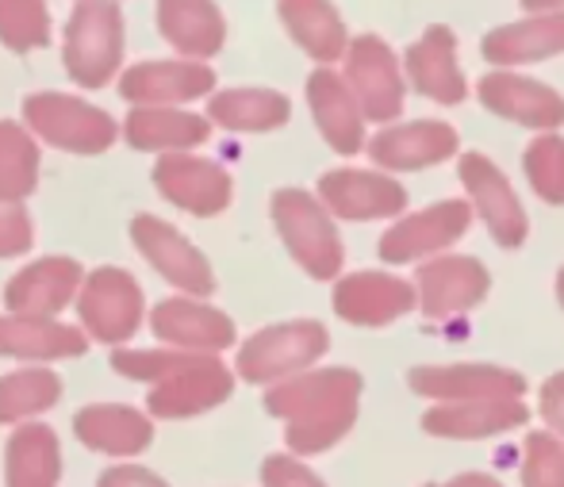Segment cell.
Segmentation results:
<instances>
[{"instance_id": "cell-8", "label": "cell", "mask_w": 564, "mask_h": 487, "mask_svg": "<svg viewBox=\"0 0 564 487\" xmlns=\"http://www.w3.org/2000/svg\"><path fill=\"white\" fill-rule=\"evenodd\" d=\"M235 391V372L216 354H193L173 372H165L158 385H150L147 407L154 419H193L212 407H219Z\"/></svg>"}, {"instance_id": "cell-24", "label": "cell", "mask_w": 564, "mask_h": 487, "mask_svg": "<svg viewBox=\"0 0 564 487\" xmlns=\"http://www.w3.org/2000/svg\"><path fill=\"white\" fill-rule=\"evenodd\" d=\"M85 284V269L74 258H43L31 261L28 269L8 281L4 303L12 307V315H46L58 318L62 307H69V300H77Z\"/></svg>"}, {"instance_id": "cell-40", "label": "cell", "mask_w": 564, "mask_h": 487, "mask_svg": "<svg viewBox=\"0 0 564 487\" xmlns=\"http://www.w3.org/2000/svg\"><path fill=\"white\" fill-rule=\"evenodd\" d=\"M538 411H542L545 426L564 442V372H553L542 385V391H538Z\"/></svg>"}, {"instance_id": "cell-16", "label": "cell", "mask_w": 564, "mask_h": 487, "mask_svg": "<svg viewBox=\"0 0 564 487\" xmlns=\"http://www.w3.org/2000/svg\"><path fill=\"white\" fill-rule=\"evenodd\" d=\"M216 89V69L208 62H139L119 77V93L134 108H177Z\"/></svg>"}, {"instance_id": "cell-36", "label": "cell", "mask_w": 564, "mask_h": 487, "mask_svg": "<svg viewBox=\"0 0 564 487\" xmlns=\"http://www.w3.org/2000/svg\"><path fill=\"white\" fill-rule=\"evenodd\" d=\"M527 181L545 204H564V139L553 131H542L522 154Z\"/></svg>"}, {"instance_id": "cell-35", "label": "cell", "mask_w": 564, "mask_h": 487, "mask_svg": "<svg viewBox=\"0 0 564 487\" xmlns=\"http://www.w3.org/2000/svg\"><path fill=\"white\" fill-rule=\"evenodd\" d=\"M0 43L15 54L39 51L51 43L46 0H0Z\"/></svg>"}, {"instance_id": "cell-15", "label": "cell", "mask_w": 564, "mask_h": 487, "mask_svg": "<svg viewBox=\"0 0 564 487\" xmlns=\"http://www.w3.org/2000/svg\"><path fill=\"white\" fill-rule=\"evenodd\" d=\"M476 97L499 119H511L534 131H557L564 123V97L545 82H534L514 69H491L476 82Z\"/></svg>"}, {"instance_id": "cell-19", "label": "cell", "mask_w": 564, "mask_h": 487, "mask_svg": "<svg viewBox=\"0 0 564 487\" xmlns=\"http://www.w3.org/2000/svg\"><path fill=\"white\" fill-rule=\"evenodd\" d=\"M530 422V407L522 396H484L460 399V403H438L423 414V430L431 437H453V442H480Z\"/></svg>"}, {"instance_id": "cell-4", "label": "cell", "mask_w": 564, "mask_h": 487, "mask_svg": "<svg viewBox=\"0 0 564 487\" xmlns=\"http://www.w3.org/2000/svg\"><path fill=\"white\" fill-rule=\"evenodd\" d=\"M330 338L327 326L315 318H292V323H276L258 331L242 349H238V377L250 385H276L296 372H307L323 354H327Z\"/></svg>"}, {"instance_id": "cell-13", "label": "cell", "mask_w": 564, "mask_h": 487, "mask_svg": "<svg viewBox=\"0 0 564 487\" xmlns=\"http://www.w3.org/2000/svg\"><path fill=\"white\" fill-rule=\"evenodd\" d=\"M154 185L173 207L188 215H204V219L224 215L230 207V196H235V185H230V173L224 165L188 154V150H173V154L158 158Z\"/></svg>"}, {"instance_id": "cell-44", "label": "cell", "mask_w": 564, "mask_h": 487, "mask_svg": "<svg viewBox=\"0 0 564 487\" xmlns=\"http://www.w3.org/2000/svg\"><path fill=\"white\" fill-rule=\"evenodd\" d=\"M557 300H561V307H564V266H561V273H557Z\"/></svg>"}, {"instance_id": "cell-1", "label": "cell", "mask_w": 564, "mask_h": 487, "mask_svg": "<svg viewBox=\"0 0 564 487\" xmlns=\"http://www.w3.org/2000/svg\"><path fill=\"white\" fill-rule=\"evenodd\" d=\"M361 403V377L354 369H307L276 380L265 411L284 422V442L296 457H315L354 430Z\"/></svg>"}, {"instance_id": "cell-12", "label": "cell", "mask_w": 564, "mask_h": 487, "mask_svg": "<svg viewBox=\"0 0 564 487\" xmlns=\"http://www.w3.org/2000/svg\"><path fill=\"white\" fill-rule=\"evenodd\" d=\"M419 311L431 323H449V318L468 315L473 307H480L484 295L491 292L488 269L476 258L465 253H438L419 269Z\"/></svg>"}, {"instance_id": "cell-25", "label": "cell", "mask_w": 564, "mask_h": 487, "mask_svg": "<svg viewBox=\"0 0 564 487\" xmlns=\"http://www.w3.org/2000/svg\"><path fill=\"white\" fill-rule=\"evenodd\" d=\"M484 62L496 69L530 66L553 54H564V12H527L522 20L491 28L480 43Z\"/></svg>"}, {"instance_id": "cell-31", "label": "cell", "mask_w": 564, "mask_h": 487, "mask_svg": "<svg viewBox=\"0 0 564 487\" xmlns=\"http://www.w3.org/2000/svg\"><path fill=\"white\" fill-rule=\"evenodd\" d=\"M8 487H58L62 480V445L51 426L31 422L8 437L4 450Z\"/></svg>"}, {"instance_id": "cell-43", "label": "cell", "mask_w": 564, "mask_h": 487, "mask_svg": "<svg viewBox=\"0 0 564 487\" xmlns=\"http://www.w3.org/2000/svg\"><path fill=\"white\" fill-rule=\"evenodd\" d=\"M527 12H564V0H522Z\"/></svg>"}, {"instance_id": "cell-33", "label": "cell", "mask_w": 564, "mask_h": 487, "mask_svg": "<svg viewBox=\"0 0 564 487\" xmlns=\"http://www.w3.org/2000/svg\"><path fill=\"white\" fill-rule=\"evenodd\" d=\"M62 399V377L54 369H20L0 377V426L51 411Z\"/></svg>"}, {"instance_id": "cell-27", "label": "cell", "mask_w": 564, "mask_h": 487, "mask_svg": "<svg viewBox=\"0 0 564 487\" xmlns=\"http://www.w3.org/2000/svg\"><path fill=\"white\" fill-rule=\"evenodd\" d=\"M158 31L177 54L208 62L224 51L227 20L216 0H158Z\"/></svg>"}, {"instance_id": "cell-23", "label": "cell", "mask_w": 564, "mask_h": 487, "mask_svg": "<svg viewBox=\"0 0 564 487\" xmlns=\"http://www.w3.org/2000/svg\"><path fill=\"white\" fill-rule=\"evenodd\" d=\"M307 108H312L315 127L330 150L349 158L365 147V111L349 89L346 74H335L330 66L315 69L307 77Z\"/></svg>"}, {"instance_id": "cell-10", "label": "cell", "mask_w": 564, "mask_h": 487, "mask_svg": "<svg viewBox=\"0 0 564 487\" xmlns=\"http://www.w3.org/2000/svg\"><path fill=\"white\" fill-rule=\"evenodd\" d=\"M473 204L468 199H438L415 215H403L380 238V258L388 266H408V261L438 258L473 227Z\"/></svg>"}, {"instance_id": "cell-29", "label": "cell", "mask_w": 564, "mask_h": 487, "mask_svg": "<svg viewBox=\"0 0 564 487\" xmlns=\"http://www.w3.org/2000/svg\"><path fill=\"white\" fill-rule=\"evenodd\" d=\"M276 15L307 58L323 62V66L346 58L349 31L330 0H276Z\"/></svg>"}, {"instance_id": "cell-45", "label": "cell", "mask_w": 564, "mask_h": 487, "mask_svg": "<svg viewBox=\"0 0 564 487\" xmlns=\"http://www.w3.org/2000/svg\"><path fill=\"white\" fill-rule=\"evenodd\" d=\"M426 487H431V484H426Z\"/></svg>"}, {"instance_id": "cell-6", "label": "cell", "mask_w": 564, "mask_h": 487, "mask_svg": "<svg viewBox=\"0 0 564 487\" xmlns=\"http://www.w3.org/2000/svg\"><path fill=\"white\" fill-rule=\"evenodd\" d=\"M77 315H82L89 338L119 346V342L134 338V331L147 318V303H142V289L127 269L105 266L85 277L82 292H77Z\"/></svg>"}, {"instance_id": "cell-14", "label": "cell", "mask_w": 564, "mask_h": 487, "mask_svg": "<svg viewBox=\"0 0 564 487\" xmlns=\"http://www.w3.org/2000/svg\"><path fill=\"white\" fill-rule=\"evenodd\" d=\"M319 199L330 215L349 223L392 219L408 207V188L380 170H330L319 177Z\"/></svg>"}, {"instance_id": "cell-34", "label": "cell", "mask_w": 564, "mask_h": 487, "mask_svg": "<svg viewBox=\"0 0 564 487\" xmlns=\"http://www.w3.org/2000/svg\"><path fill=\"white\" fill-rule=\"evenodd\" d=\"M39 185V147L28 127L0 119V199L23 204Z\"/></svg>"}, {"instance_id": "cell-39", "label": "cell", "mask_w": 564, "mask_h": 487, "mask_svg": "<svg viewBox=\"0 0 564 487\" xmlns=\"http://www.w3.org/2000/svg\"><path fill=\"white\" fill-rule=\"evenodd\" d=\"M261 484L265 487H327L312 468L300 465L296 457H284V453L265 457V465H261Z\"/></svg>"}, {"instance_id": "cell-5", "label": "cell", "mask_w": 564, "mask_h": 487, "mask_svg": "<svg viewBox=\"0 0 564 487\" xmlns=\"http://www.w3.org/2000/svg\"><path fill=\"white\" fill-rule=\"evenodd\" d=\"M23 123L51 147L85 158L105 154L119 134V123L105 108L66 97V93H35V97H28L23 100Z\"/></svg>"}, {"instance_id": "cell-17", "label": "cell", "mask_w": 564, "mask_h": 487, "mask_svg": "<svg viewBox=\"0 0 564 487\" xmlns=\"http://www.w3.org/2000/svg\"><path fill=\"white\" fill-rule=\"evenodd\" d=\"M365 147H369V158L380 170L415 173V170H431V165L449 162L460 150V139L442 119H415V123L384 127V131L372 134Z\"/></svg>"}, {"instance_id": "cell-7", "label": "cell", "mask_w": 564, "mask_h": 487, "mask_svg": "<svg viewBox=\"0 0 564 487\" xmlns=\"http://www.w3.org/2000/svg\"><path fill=\"white\" fill-rule=\"evenodd\" d=\"M346 82L361 104L365 119L372 123H392L400 119L403 100H408V77L395 51L377 35L349 39L346 51Z\"/></svg>"}, {"instance_id": "cell-20", "label": "cell", "mask_w": 564, "mask_h": 487, "mask_svg": "<svg viewBox=\"0 0 564 487\" xmlns=\"http://www.w3.org/2000/svg\"><path fill=\"white\" fill-rule=\"evenodd\" d=\"M408 388L423 399L460 403L484 396H527L522 372L503 365H419L408 372Z\"/></svg>"}, {"instance_id": "cell-26", "label": "cell", "mask_w": 564, "mask_h": 487, "mask_svg": "<svg viewBox=\"0 0 564 487\" xmlns=\"http://www.w3.org/2000/svg\"><path fill=\"white\" fill-rule=\"evenodd\" d=\"M74 434L85 450L108 457H139L154 442V422L123 403H93L74 414Z\"/></svg>"}, {"instance_id": "cell-28", "label": "cell", "mask_w": 564, "mask_h": 487, "mask_svg": "<svg viewBox=\"0 0 564 487\" xmlns=\"http://www.w3.org/2000/svg\"><path fill=\"white\" fill-rule=\"evenodd\" d=\"M89 338L77 326H66L46 315H0V357L20 361H62L82 357Z\"/></svg>"}, {"instance_id": "cell-32", "label": "cell", "mask_w": 564, "mask_h": 487, "mask_svg": "<svg viewBox=\"0 0 564 487\" xmlns=\"http://www.w3.org/2000/svg\"><path fill=\"white\" fill-rule=\"evenodd\" d=\"M292 116V104L284 93L276 89H227L212 93L208 100V119L224 131H242V134H261L284 127Z\"/></svg>"}, {"instance_id": "cell-41", "label": "cell", "mask_w": 564, "mask_h": 487, "mask_svg": "<svg viewBox=\"0 0 564 487\" xmlns=\"http://www.w3.org/2000/svg\"><path fill=\"white\" fill-rule=\"evenodd\" d=\"M97 487H170L162 476H154L150 468H139V465H116L100 476Z\"/></svg>"}, {"instance_id": "cell-42", "label": "cell", "mask_w": 564, "mask_h": 487, "mask_svg": "<svg viewBox=\"0 0 564 487\" xmlns=\"http://www.w3.org/2000/svg\"><path fill=\"white\" fill-rule=\"evenodd\" d=\"M446 487H503V484L488 473H465V476H457V480H449Z\"/></svg>"}, {"instance_id": "cell-38", "label": "cell", "mask_w": 564, "mask_h": 487, "mask_svg": "<svg viewBox=\"0 0 564 487\" xmlns=\"http://www.w3.org/2000/svg\"><path fill=\"white\" fill-rule=\"evenodd\" d=\"M31 215L23 212V204H12V199H0V258H20V253L31 250Z\"/></svg>"}, {"instance_id": "cell-22", "label": "cell", "mask_w": 564, "mask_h": 487, "mask_svg": "<svg viewBox=\"0 0 564 487\" xmlns=\"http://www.w3.org/2000/svg\"><path fill=\"white\" fill-rule=\"evenodd\" d=\"M419 307V289L388 273H354L335 284L338 318L354 326H388Z\"/></svg>"}, {"instance_id": "cell-37", "label": "cell", "mask_w": 564, "mask_h": 487, "mask_svg": "<svg viewBox=\"0 0 564 487\" xmlns=\"http://www.w3.org/2000/svg\"><path fill=\"white\" fill-rule=\"evenodd\" d=\"M522 487H564V442L553 430H534L522 445Z\"/></svg>"}, {"instance_id": "cell-46", "label": "cell", "mask_w": 564, "mask_h": 487, "mask_svg": "<svg viewBox=\"0 0 564 487\" xmlns=\"http://www.w3.org/2000/svg\"><path fill=\"white\" fill-rule=\"evenodd\" d=\"M116 4H119V0H116Z\"/></svg>"}, {"instance_id": "cell-3", "label": "cell", "mask_w": 564, "mask_h": 487, "mask_svg": "<svg viewBox=\"0 0 564 487\" xmlns=\"http://www.w3.org/2000/svg\"><path fill=\"white\" fill-rule=\"evenodd\" d=\"M66 74L82 89H105L123 62V12L116 0H77L62 43Z\"/></svg>"}, {"instance_id": "cell-9", "label": "cell", "mask_w": 564, "mask_h": 487, "mask_svg": "<svg viewBox=\"0 0 564 487\" xmlns=\"http://www.w3.org/2000/svg\"><path fill=\"white\" fill-rule=\"evenodd\" d=\"M457 177L465 185L468 199H473V212L484 219L488 235L496 238L503 250H519L530 238V219L527 207H522L519 193L511 188V181L503 177L491 158H484L480 150H468L457 162Z\"/></svg>"}, {"instance_id": "cell-18", "label": "cell", "mask_w": 564, "mask_h": 487, "mask_svg": "<svg viewBox=\"0 0 564 487\" xmlns=\"http://www.w3.org/2000/svg\"><path fill=\"white\" fill-rule=\"evenodd\" d=\"M150 331L165 346L193 349V354H224L235 346V323L219 307H208L200 295H173L150 311Z\"/></svg>"}, {"instance_id": "cell-2", "label": "cell", "mask_w": 564, "mask_h": 487, "mask_svg": "<svg viewBox=\"0 0 564 487\" xmlns=\"http://www.w3.org/2000/svg\"><path fill=\"white\" fill-rule=\"evenodd\" d=\"M269 215L273 227L281 235V242L289 246L292 261L304 269L312 281H335L341 273V250L338 227L330 219L327 204L319 196L304 193V188H276L269 199Z\"/></svg>"}, {"instance_id": "cell-21", "label": "cell", "mask_w": 564, "mask_h": 487, "mask_svg": "<svg viewBox=\"0 0 564 487\" xmlns=\"http://www.w3.org/2000/svg\"><path fill=\"white\" fill-rule=\"evenodd\" d=\"M403 69H408L411 89L434 104H460L468 97V82L457 62V35H453L446 23L426 28L423 39H415L408 46Z\"/></svg>"}, {"instance_id": "cell-30", "label": "cell", "mask_w": 564, "mask_h": 487, "mask_svg": "<svg viewBox=\"0 0 564 487\" xmlns=\"http://www.w3.org/2000/svg\"><path fill=\"white\" fill-rule=\"evenodd\" d=\"M123 134L134 150L173 154V150H196L200 142H208L212 119L181 108H131V116L123 119Z\"/></svg>"}, {"instance_id": "cell-11", "label": "cell", "mask_w": 564, "mask_h": 487, "mask_svg": "<svg viewBox=\"0 0 564 487\" xmlns=\"http://www.w3.org/2000/svg\"><path fill=\"white\" fill-rule=\"evenodd\" d=\"M131 242L150 266L158 269L162 281H170L177 292L185 295H212L216 292V273H212V261L181 235L177 227H170L158 215H134L131 219Z\"/></svg>"}]
</instances>
